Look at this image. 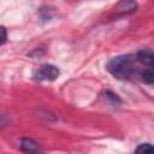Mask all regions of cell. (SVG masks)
<instances>
[{
    "label": "cell",
    "instance_id": "8",
    "mask_svg": "<svg viewBox=\"0 0 154 154\" xmlns=\"http://www.w3.org/2000/svg\"><path fill=\"white\" fill-rule=\"evenodd\" d=\"M7 40V31L5 26H0V45L5 43Z\"/></svg>",
    "mask_w": 154,
    "mask_h": 154
},
{
    "label": "cell",
    "instance_id": "1",
    "mask_svg": "<svg viewBox=\"0 0 154 154\" xmlns=\"http://www.w3.org/2000/svg\"><path fill=\"white\" fill-rule=\"evenodd\" d=\"M107 70L117 78H129L135 72V58L130 54L114 57L108 61Z\"/></svg>",
    "mask_w": 154,
    "mask_h": 154
},
{
    "label": "cell",
    "instance_id": "9",
    "mask_svg": "<svg viewBox=\"0 0 154 154\" xmlns=\"http://www.w3.org/2000/svg\"><path fill=\"white\" fill-rule=\"evenodd\" d=\"M6 123H7V119H6L4 116H0V128H2Z\"/></svg>",
    "mask_w": 154,
    "mask_h": 154
},
{
    "label": "cell",
    "instance_id": "5",
    "mask_svg": "<svg viewBox=\"0 0 154 154\" xmlns=\"http://www.w3.org/2000/svg\"><path fill=\"white\" fill-rule=\"evenodd\" d=\"M136 7H137V4L135 1H122L118 4L117 10L122 12H132L136 10Z\"/></svg>",
    "mask_w": 154,
    "mask_h": 154
},
{
    "label": "cell",
    "instance_id": "3",
    "mask_svg": "<svg viewBox=\"0 0 154 154\" xmlns=\"http://www.w3.org/2000/svg\"><path fill=\"white\" fill-rule=\"evenodd\" d=\"M136 60L143 65L147 66H153V61H154V54L150 49H141L137 52L136 54Z\"/></svg>",
    "mask_w": 154,
    "mask_h": 154
},
{
    "label": "cell",
    "instance_id": "2",
    "mask_svg": "<svg viewBox=\"0 0 154 154\" xmlns=\"http://www.w3.org/2000/svg\"><path fill=\"white\" fill-rule=\"evenodd\" d=\"M59 73L60 72L57 66L52 64H43L34 73V77L37 81H54L59 76Z\"/></svg>",
    "mask_w": 154,
    "mask_h": 154
},
{
    "label": "cell",
    "instance_id": "7",
    "mask_svg": "<svg viewBox=\"0 0 154 154\" xmlns=\"http://www.w3.org/2000/svg\"><path fill=\"white\" fill-rule=\"evenodd\" d=\"M141 77H142V81L147 84H153V82H154V75H153V71L150 69L142 71Z\"/></svg>",
    "mask_w": 154,
    "mask_h": 154
},
{
    "label": "cell",
    "instance_id": "6",
    "mask_svg": "<svg viewBox=\"0 0 154 154\" xmlns=\"http://www.w3.org/2000/svg\"><path fill=\"white\" fill-rule=\"evenodd\" d=\"M136 154H154L153 146L150 143H142L136 148Z\"/></svg>",
    "mask_w": 154,
    "mask_h": 154
},
{
    "label": "cell",
    "instance_id": "4",
    "mask_svg": "<svg viewBox=\"0 0 154 154\" xmlns=\"http://www.w3.org/2000/svg\"><path fill=\"white\" fill-rule=\"evenodd\" d=\"M19 147H20V149L23 152L30 153V154L31 153H35L38 149L37 143L34 140H31V138H22L20 140V143H19Z\"/></svg>",
    "mask_w": 154,
    "mask_h": 154
}]
</instances>
